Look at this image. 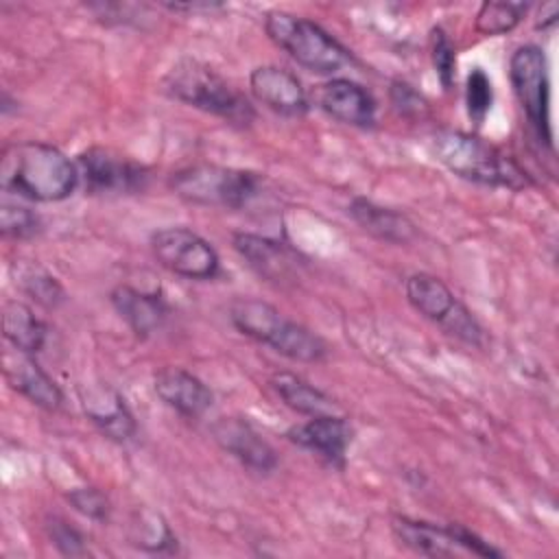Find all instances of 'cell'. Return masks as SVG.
<instances>
[{"instance_id":"6da1fadb","label":"cell","mask_w":559,"mask_h":559,"mask_svg":"<svg viewBox=\"0 0 559 559\" xmlns=\"http://www.w3.org/2000/svg\"><path fill=\"white\" fill-rule=\"evenodd\" d=\"M79 168L57 146L28 140L4 146L0 157V186L9 194L39 203L68 199L79 186Z\"/></svg>"},{"instance_id":"44dd1931","label":"cell","mask_w":559,"mask_h":559,"mask_svg":"<svg viewBox=\"0 0 559 559\" xmlns=\"http://www.w3.org/2000/svg\"><path fill=\"white\" fill-rule=\"evenodd\" d=\"M349 216L373 238L384 240V242H393V245H406L415 238L417 229L413 225V221L391 207L378 205L369 199H354L347 207Z\"/></svg>"},{"instance_id":"f1b7e54d","label":"cell","mask_w":559,"mask_h":559,"mask_svg":"<svg viewBox=\"0 0 559 559\" xmlns=\"http://www.w3.org/2000/svg\"><path fill=\"white\" fill-rule=\"evenodd\" d=\"M39 216L20 203H9L4 201L0 207V229L4 236L22 240V238H31L39 231Z\"/></svg>"},{"instance_id":"d4e9b609","label":"cell","mask_w":559,"mask_h":559,"mask_svg":"<svg viewBox=\"0 0 559 559\" xmlns=\"http://www.w3.org/2000/svg\"><path fill=\"white\" fill-rule=\"evenodd\" d=\"M15 282L28 297H33L44 308H57L66 301V290L57 282V277H52L46 269L37 264L22 266Z\"/></svg>"},{"instance_id":"484cf974","label":"cell","mask_w":559,"mask_h":559,"mask_svg":"<svg viewBox=\"0 0 559 559\" xmlns=\"http://www.w3.org/2000/svg\"><path fill=\"white\" fill-rule=\"evenodd\" d=\"M493 103V85L483 68H474L465 81L467 116L474 124H483Z\"/></svg>"},{"instance_id":"3957f363","label":"cell","mask_w":559,"mask_h":559,"mask_svg":"<svg viewBox=\"0 0 559 559\" xmlns=\"http://www.w3.org/2000/svg\"><path fill=\"white\" fill-rule=\"evenodd\" d=\"M164 90L175 100L218 116L238 127H247L255 118L247 96L199 59L186 57L177 61L164 76Z\"/></svg>"},{"instance_id":"d6986e66","label":"cell","mask_w":559,"mask_h":559,"mask_svg":"<svg viewBox=\"0 0 559 559\" xmlns=\"http://www.w3.org/2000/svg\"><path fill=\"white\" fill-rule=\"evenodd\" d=\"M111 306L138 336L157 332L168 317V304L162 293L140 290L129 284H120L111 290Z\"/></svg>"},{"instance_id":"4fadbf2b","label":"cell","mask_w":559,"mask_h":559,"mask_svg":"<svg viewBox=\"0 0 559 559\" xmlns=\"http://www.w3.org/2000/svg\"><path fill=\"white\" fill-rule=\"evenodd\" d=\"M210 430L214 441L249 469L269 474L277 467L275 450L249 421L240 417H221Z\"/></svg>"},{"instance_id":"30bf717a","label":"cell","mask_w":559,"mask_h":559,"mask_svg":"<svg viewBox=\"0 0 559 559\" xmlns=\"http://www.w3.org/2000/svg\"><path fill=\"white\" fill-rule=\"evenodd\" d=\"M76 168L90 194H133L144 190L151 177L146 166L105 146L79 153Z\"/></svg>"},{"instance_id":"8fae6325","label":"cell","mask_w":559,"mask_h":559,"mask_svg":"<svg viewBox=\"0 0 559 559\" xmlns=\"http://www.w3.org/2000/svg\"><path fill=\"white\" fill-rule=\"evenodd\" d=\"M234 249L260 277L277 284L295 282L304 264L299 253L286 242L249 231L234 234Z\"/></svg>"},{"instance_id":"83f0119b","label":"cell","mask_w":559,"mask_h":559,"mask_svg":"<svg viewBox=\"0 0 559 559\" xmlns=\"http://www.w3.org/2000/svg\"><path fill=\"white\" fill-rule=\"evenodd\" d=\"M135 528H138V533L133 535V544L144 548V550L164 552V550H173L177 546V539H175L173 531L155 513H148V515L140 518Z\"/></svg>"},{"instance_id":"d6a6232c","label":"cell","mask_w":559,"mask_h":559,"mask_svg":"<svg viewBox=\"0 0 559 559\" xmlns=\"http://www.w3.org/2000/svg\"><path fill=\"white\" fill-rule=\"evenodd\" d=\"M559 17V4L555 2L550 7V13H546V4L539 9V22H537V28H546L548 24H555V20Z\"/></svg>"},{"instance_id":"7402d4cb","label":"cell","mask_w":559,"mask_h":559,"mask_svg":"<svg viewBox=\"0 0 559 559\" xmlns=\"http://www.w3.org/2000/svg\"><path fill=\"white\" fill-rule=\"evenodd\" d=\"M2 334L11 347L37 354L46 345L48 325L24 301L9 299L2 306Z\"/></svg>"},{"instance_id":"ac0fdd59","label":"cell","mask_w":559,"mask_h":559,"mask_svg":"<svg viewBox=\"0 0 559 559\" xmlns=\"http://www.w3.org/2000/svg\"><path fill=\"white\" fill-rule=\"evenodd\" d=\"M157 397L183 417H201L212 406V391L201 378L181 367H162L153 380Z\"/></svg>"},{"instance_id":"277c9868","label":"cell","mask_w":559,"mask_h":559,"mask_svg":"<svg viewBox=\"0 0 559 559\" xmlns=\"http://www.w3.org/2000/svg\"><path fill=\"white\" fill-rule=\"evenodd\" d=\"M229 319L245 336L273 347L277 354L297 362H319L325 356V343L306 325L288 319L275 306L240 297L229 308Z\"/></svg>"},{"instance_id":"4316f807","label":"cell","mask_w":559,"mask_h":559,"mask_svg":"<svg viewBox=\"0 0 559 559\" xmlns=\"http://www.w3.org/2000/svg\"><path fill=\"white\" fill-rule=\"evenodd\" d=\"M430 57H432V66H435L441 87L445 92H450L454 85V76H456V50H454L450 37L445 35V31L439 26L432 28V33H430Z\"/></svg>"},{"instance_id":"cb8c5ba5","label":"cell","mask_w":559,"mask_h":559,"mask_svg":"<svg viewBox=\"0 0 559 559\" xmlns=\"http://www.w3.org/2000/svg\"><path fill=\"white\" fill-rule=\"evenodd\" d=\"M528 4L526 2H500V0H487L478 7L476 11V20L474 26L480 35L487 37H496V35H504L509 31H513L524 13H526Z\"/></svg>"},{"instance_id":"7c38bea8","label":"cell","mask_w":559,"mask_h":559,"mask_svg":"<svg viewBox=\"0 0 559 559\" xmlns=\"http://www.w3.org/2000/svg\"><path fill=\"white\" fill-rule=\"evenodd\" d=\"M286 437L290 443H295L308 452H314L330 465L343 467L345 452L352 443L354 430L345 417L330 413V415L310 417L308 421L288 428Z\"/></svg>"},{"instance_id":"8992f818","label":"cell","mask_w":559,"mask_h":559,"mask_svg":"<svg viewBox=\"0 0 559 559\" xmlns=\"http://www.w3.org/2000/svg\"><path fill=\"white\" fill-rule=\"evenodd\" d=\"M260 175L253 170L194 164L177 170L170 177L175 194L199 205H218L227 210H240L260 192Z\"/></svg>"},{"instance_id":"1f68e13d","label":"cell","mask_w":559,"mask_h":559,"mask_svg":"<svg viewBox=\"0 0 559 559\" xmlns=\"http://www.w3.org/2000/svg\"><path fill=\"white\" fill-rule=\"evenodd\" d=\"M389 96H391V103L397 109V114H402L406 118H421L428 111L426 98L406 81H393Z\"/></svg>"},{"instance_id":"603a6c76","label":"cell","mask_w":559,"mask_h":559,"mask_svg":"<svg viewBox=\"0 0 559 559\" xmlns=\"http://www.w3.org/2000/svg\"><path fill=\"white\" fill-rule=\"evenodd\" d=\"M271 384L277 391V395L284 400V404L301 415L317 417V415H330L336 411V404L330 395H325L321 389H317L314 384L306 382L304 378L290 371L275 373L271 378Z\"/></svg>"},{"instance_id":"4dcf8cb0","label":"cell","mask_w":559,"mask_h":559,"mask_svg":"<svg viewBox=\"0 0 559 559\" xmlns=\"http://www.w3.org/2000/svg\"><path fill=\"white\" fill-rule=\"evenodd\" d=\"M66 498H68V502H70L79 513H83V515L90 518V520L103 522V520L109 518V511H111L109 498H107L100 489H96V487H76V489H70V491L66 493Z\"/></svg>"},{"instance_id":"9c48e42d","label":"cell","mask_w":559,"mask_h":559,"mask_svg":"<svg viewBox=\"0 0 559 559\" xmlns=\"http://www.w3.org/2000/svg\"><path fill=\"white\" fill-rule=\"evenodd\" d=\"M151 251L166 271L186 280H212L221 269L216 249L188 227H164L153 231Z\"/></svg>"},{"instance_id":"7a4b0ae2","label":"cell","mask_w":559,"mask_h":559,"mask_svg":"<svg viewBox=\"0 0 559 559\" xmlns=\"http://www.w3.org/2000/svg\"><path fill=\"white\" fill-rule=\"evenodd\" d=\"M430 151L435 159L456 177L487 188L524 190L533 183L526 170L515 159L504 155L487 140L467 131H437L430 140Z\"/></svg>"},{"instance_id":"e0dca14e","label":"cell","mask_w":559,"mask_h":559,"mask_svg":"<svg viewBox=\"0 0 559 559\" xmlns=\"http://www.w3.org/2000/svg\"><path fill=\"white\" fill-rule=\"evenodd\" d=\"M4 378L17 393L44 411H59L63 404L59 384L35 360V354L9 349L4 354Z\"/></svg>"},{"instance_id":"9a60e30c","label":"cell","mask_w":559,"mask_h":559,"mask_svg":"<svg viewBox=\"0 0 559 559\" xmlns=\"http://www.w3.org/2000/svg\"><path fill=\"white\" fill-rule=\"evenodd\" d=\"M85 417L111 441L124 443L135 437L138 424L124 397L109 384H90L81 391Z\"/></svg>"},{"instance_id":"5bb4252c","label":"cell","mask_w":559,"mask_h":559,"mask_svg":"<svg viewBox=\"0 0 559 559\" xmlns=\"http://www.w3.org/2000/svg\"><path fill=\"white\" fill-rule=\"evenodd\" d=\"M249 87L264 107L280 116L297 118L310 107L301 81L290 70L275 63L253 68L249 74Z\"/></svg>"},{"instance_id":"5b68a950","label":"cell","mask_w":559,"mask_h":559,"mask_svg":"<svg viewBox=\"0 0 559 559\" xmlns=\"http://www.w3.org/2000/svg\"><path fill=\"white\" fill-rule=\"evenodd\" d=\"M264 31L275 46L310 72L332 74L352 63V52L308 17L273 9L264 17Z\"/></svg>"},{"instance_id":"ffe728a7","label":"cell","mask_w":559,"mask_h":559,"mask_svg":"<svg viewBox=\"0 0 559 559\" xmlns=\"http://www.w3.org/2000/svg\"><path fill=\"white\" fill-rule=\"evenodd\" d=\"M391 528L395 533V537L400 539V544H404L406 548H411L417 555H426V557H452V555H461L463 548L454 535L452 524L445 526H437L432 522H424V520H411V518H393Z\"/></svg>"},{"instance_id":"f546056e","label":"cell","mask_w":559,"mask_h":559,"mask_svg":"<svg viewBox=\"0 0 559 559\" xmlns=\"http://www.w3.org/2000/svg\"><path fill=\"white\" fill-rule=\"evenodd\" d=\"M46 528H48V535H50L55 548H57L61 555H68V557L87 555V546H85L83 533H81L79 528H74L68 520L52 515V518L48 520Z\"/></svg>"},{"instance_id":"ba28073f","label":"cell","mask_w":559,"mask_h":559,"mask_svg":"<svg viewBox=\"0 0 559 559\" xmlns=\"http://www.w3.org/2000/svg\"><path fill=\"white\" fill-rule=\"evenodd\" d=\"M509 76L513 92L535 129L537 138L552 146L550 131V81H548V61L539 46L524 44L509 59Z\"/></svg>"},{"instance_id":"52a82bcc","label":"cell","mask_w":559,"mask_h":559,"mask_svg":"<svg viewBox=\"0 0 559 559\" xmlns=\"http://www.w3.org/2000/svg\"><path fill=\"white\" fill-rule=\"evenodd\" d=\"M404 293L408 304L443 332L472 347H485L487 336L483 325L439 277L413 273L404 284Z\"/></svg>"},{"instance_id":"2e32d148","label":"cell","mask_w":559,"mask_h":559,"mask_svg":"<svg viewBox=\"0 0 559 559\" xmlns=\"http://www.w3.org/2000/svg\"><path fill=\"white\" fill-rule=\"evenodd\" d=\"M317 105L334 120L349 127H371L376 122V98L352 79H330L317 90Z\"/></svg>"}]
</instances>
